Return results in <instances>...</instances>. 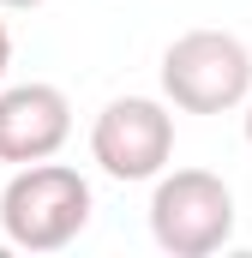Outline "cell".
<instances>
[{"mask_svg": "<svg viewBox=\"0 0 252 258\" xmlns=\"http://www.w3.org/2000/svg\"><path fill=\"white\" fill-rule=\"evenodd\" d=\"M162 102L180 114H234L252 96V48L234 30H180L162 48Z\"/></svg>", "mask_w": 252, "mask_h": 258, "instance_id": "obj_3", "label": "cell"}, {"mask_svg": "<svg viewBox=\"0 0 252 258\" xmlns=\"http://www.w3.org/2000/svg\"><path fill=\"white\" fill-rule=\"evenodd\" d=\"M6 66H12V30L0 24V78H6Z\"/></svg>", "mask_w": 252, "mask_h": 258, "instance_id": "obj_6", "label": "cell"}, {"mask_svg": "<svg viewBox=\"0 0 252 258\" xmlns=\"http://www.w3.org/2000/svg\"><path fill=\"white\" fill-rule=\"evenodd\" d=\"M90 162L120 186L156 180L174 162V108L162 96H114V102H102V114L90 120Z\"/></svg>", "mask_w": 252, "mask_h": 258, "instance_id": "obj_4", "label": "cell"}, {"mask_svg": "<svg viewBox=\"0 0 252 258\" xmlns=\"http://www.w3.org/2000/svg\"><path fill=\"white\" fill-rule=\"evenodd\" d=\"M72 138V102L60 84H0V162H42L60 156Z\"/></svg>", "mask_w": 252, "mask_h": 258, "instance_id": "obj_5", "label": "cell"}, {"mask_svg": "<svg viewBox=\"0 0 252 258\" xmlns=\"http://www.w3.org/2000/svg\"><path fill=\"white\" fill-rule=\"evenodd\" d=\"M90 180L78 168H66L54 156L42 162H18L12 180L0 186V234L18 252H60L90 228Z\"/></svg>", "mask_w": 252, "mask_h": 258, "instance_id": "obj_1", "label": "cell"}, {"mask_svg": "<svg viewBox=\"0 0 252 258\" xmlns=\"http://www.w3.org/2000/svg\"><path fill=\"white\" fill-rule=\"evenodd\" d=\"M6 12H30V6H42V0H0Z\"/></svg>", "mask_w": 252, "mask_h": 258, "instance_id": "obj_8", "label": "cell"}, {"mask_svg": "<svg viewBox=\"0 0 252 258\" xmlns=\"http://www.w3.org/2000/svg\"><path fill=\"white\" fill-rule=\"evenodd\" d=\"M240 108H246V114H240V132H246V150H252V96L240 102Z\"/></svg>", "mask_w": 252, "mask_h": 258, "instance_id": "obj_7", "label": "cell"}, {"mask_svg": "<svg viewBox=\"0 0 252 258\" xmlns=\"http://www.w3.org/2000/svg\"><path fill=\"white\" fill-rule=\"evenodd\" d=\"M150 240L168 258H210L234 240V186L210 168H162L150 180Z\"/></svg>", "mask_w": 252, "mask_h": 258, "instance_id": "obj_2", "label": "cell"}]
</instances>
